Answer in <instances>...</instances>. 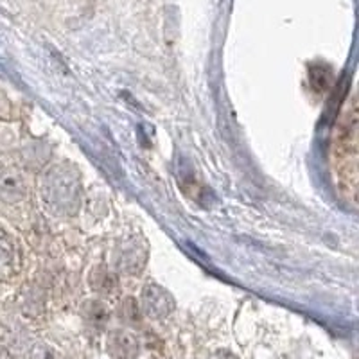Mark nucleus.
Listing matches in <instances>:
<instances>
[{"mask_svg":"<svg viewBox=\"0 0 359 359\" xmlns=\"http://www.w3.org/2000/svg\"><path fill=\"white\" fill-rule=\"evenodd\" d=\"M43 207L57 217L76 216L81 207L83 187L79 171L72 163H56L45 171L40 182Z\"/></svg>","mask_w":359,"mask_h":359,"instance_id":"1","label":"nucleus"},{"mask_svg":"<svg viewBox=\"0 0 359 359\" xmlns=\"http://www.w3.org/2000/svg\"><path fill=\"white\" fill-rule=\"evenodd\" d=\"M334 162L343 192H351V198L354 200L358 184V114L354 101L348 110H345L336 128Z\"/></svg>","mask_w":359,"mask_h":359,"instance_id":"2","label":"nucleus"},{"mask_svg":"<svg viewBox=\"0 0 359 359\" xmlns=\"http://www.w3.org/2000/svg\"><path fill=\"white\" fill-rule=\"evenodd\" d=\"M115 261H117L118 269L124 271V273H142V269L146 268L147 262V243L139 236L126 237V239L117 246Z\"/></svg>","mask_w":359,"mask_h":359,"instance_id":"3","label":"nucleus"},{"mask_svg":"<svg viewBox=\"0 0 359 359\" xmlns=\"http://www.w3.org/2000/svg\"><path fill=\"white\" fill-rule=\"evenodd\" d=\"M140 311L153 320L168 318L175 311V298L158 284H147L140 293Z\"/></svg>","mask_w":359,"mask_h":359,"instance_id":"4","label":"nucleus"},{"mask_svg":"<svg viewBox=\"0 0 359 359\" xmlns=\"http://www.w3.org/2000/svg\"><path fill=\"white\" fill-rule=\"evenodd\" d=\"M29 187L25 176L15 168H0V201L18 205L27 200Z\"/></svg>","mask_w":359,"mask_h":359,"instance_id":"5","label":"nucleus"},{"mask_svg":"<svg viewBox=\"0 0 359 359\" xmlns=\"http://www.w3.org/2000/svg\"><path fill=\"white\" fill-rule=\"evenodd\" d=\"M107 352L111 359H135L139 355V341L126 329H115L107 336Z\"/></svg>","mask_w":359,"mask_h":359,"instance_id":"6","label":"nucleus"},{"mask_svg":"<svg viewBox=\"0 0 359 359\" xmlns=\"http://www.w3.org/2000/svg\"><path fill=\"white\" fill-rule=\"evenodd\" d=\"M20 271V255H18L17 245L0 236V282L11 280Z\"/></svg>","mask_w":359,"mask_h":359,"instance_id":"7","label":"nucleus"},{"mask_svg":"<svg viewBox=\"0 0 359 359\" xmlns=\"http://www.w3.org/2000/svg\"><path fill=\"white\" fill-rule=\"evenodd\" d=\"M83 318L94 329H102L110 320V311H108L107 304H102L101 300H88L83 304Z\"/></svg>","mask_w":359,"mask_h":359,"instance_id":"8","label":"nucleus"},{"mask_svg":"<svg viewBox=\"0 0 359 359\" xmlns=\"http://www.w3.org/2000/svg\"><path fill=\"white\" fill-rule=\"evenodd\" d=\"M90 286L95 293L111 294L117 290V277L110 273L107 268H95L90 275Z\"/></svg>","mask_w":359,"mask_h":359,"instance_id":"9","label":"nucleus"},{"mask_svg":"<svg viewBox=\"0 0 359 359\" xmlns=\"http://www.w3.org/2000/svg\"><path fill=\"white\" fill-rule=\"evenodd\" d=\"M140 316H142V311H140L139 302L135 298H126L123 302V320L128 323H137L140 322Z\"/></svg>","mask_w":359,"mask_h":359,"instance_id":"10","label":"nucleus"},{"mask_svg":"<svg viewBox=\"0 0 359 359\" xmlns=\"http://www.w3.org/2000/svg\"><path fill=\"white\" fill-rule=\"evenodd\" d=\"M208 359H237V358L229 351H217V352H214V354L210 355Z\"/></svg>","mask_w":359,"mask_h":359,"instance_id":"11","label":"nucleus"},{"mask_svg":"<svg viewBox=\"0 0 359 359\" xmlns=\"http://www.w3.org/2000/svg\"><path fill=\"white\" fill-rule=\"evenodd\" d=\"M0 359H11V354H9V351L4 345H0Z\"/></svg>","mask_w":359,"mask_h":359,"instance_id":"12","label":"nucleus"}]
</instances>
